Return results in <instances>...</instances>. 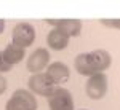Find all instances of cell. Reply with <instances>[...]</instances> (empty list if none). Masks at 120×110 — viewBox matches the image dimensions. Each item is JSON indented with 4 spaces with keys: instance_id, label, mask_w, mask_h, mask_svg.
I'll return each instance as SVG.
<instances>
[{
    "instance_id": "cell-3",
    "label": "cell",
    "mask_w": 120,
    "mask_h": 110,
    "mask_svg": "<svg viewBox=\"0 0 120 110\" xmlns=\"http://www.w3.org/2000/svg\"><path fill=\"white\" fill-rule=\"evenodd\" d=\"M27 88H29V91L34 92V94L43 96V97H50V96L55 92V89L58 86L46 77L45 72H40V73H34V75L29 78Z\"/></svg>"
},
{
    "instance_id": "cell-9",
    "label": "cell",
    "mask_w": 120,
    "mask_h": 110,
    "mask_svg": "<svg viewBox=\"0 0 120 110\" xmlns=\"http://www.w3.org/2000/svg\"><path fill=\"white\" fill-rule=\"evenodd\" d=\"M48 24H53L55 27L61 29L69 37H75L82 30V21L80 19H46Z\"/></svg>"
},
{
    "instance_id": "cell-10",
    "label": "cell",
    "mask_w": 120,
    "mask_h": 110,
    "mask_svg": "<svg viewBox=\"0 0 120 110\" xmlns=\"http://www.w3.org/2000/svg\"><path fill=\"white\" fill-rule=\"evenodd\" d=\"M69 38L71 37L67 34H64L61 29L55 27L46 34V45L51 50H55V51H61V50H64L66 46L69 45Z\"/></svg>"
},
{
    "instance_id": "cell-11",
    "label": "cell",
    "mask_w": 120,
    "mask_h": 110,
    "mask_svg": "<svg viewBox=\"0 0 120 110\" xmlns=\"http://www.w3.org/2000/svg\"><path fill=\"white\" fill-rule=\"evenodd\" d=\"M2 53H3V57L7 59V62L11 65L18 64L24 59V48L15 45V43H8Z\"/></svg>"
},
{
    "instance_id": "cell-6",
    "label": "cell",
    "mask_w": 120,
    "mask_h": 110,
    "mask_svg": "<svg viewBox=\"0 0 120 110\" xmlns=\"http://www.w3.org/2000/svg\"><path fill=\"white\" fill-rule=\"evenodd\" d=\"M50 110H74V99L71 92L64 88H56L55 92L48 97Z\"/></svg>"
},
{
    "instance_id": "cell-12",
    "label": "cell",
    "mask_w": 120,
    "mask_h": 110,
    "mask_svg": "<svg viewBox=\"0 0 120 110\" xmlns=\"http://www.w3.org/2000/svg\"><path fill=\"white\" fill-rule=\"evenodd\" d=\"M101 24L111 29H119L120 30V19H101Z\"/></svg>"
},
{
    "instance_id": "cell-4",
    "label": "cell",
    "mask_w": 120,
    "mask_h": 110,
    "mask_svg": "<svg viewBox=\"0 0 120 110\" xmlns=\"http://www.w3.org/2000/svg\"><path fill=\"white\" fill-rule=\"evenodd\" d=\"M106 92H107V77L104 75V72L88 77V80L85 83V94L90 99L99 101L106 96Z\"/></svg>"
},
{
    "instance_id": "cell-2",
    "label": "cell",
    "mask_w": 120,
    "mask_h": 110,
    "mask_svg": "<svg viewBox=\"0 0 120 110\" xmlns=\"http://www.w3.org/2000/svg\"><path fill=\"white\" fill-rule=\"evenodd\" d=\"M5 110H37L35 96L29 89H16L8 99Z\"/></svg>"
},
{
    "instance_id": "cell-5",
    "label": "cell",
    "mask_w": 120,
    "mask_h": 110,
    "mask_svg": "<svg viewBox=\"0 0 120 110\" xmlns=\"http://www.w3.org/2000/svg\"><path fill=\"white\" fill-rule=\"evenodd\" d=\"M11 38H13L11 43L21 46V48H27L35 40V29L32 27V24H29V22H19L13 29Z\"/></svg>"
},
{
    "instance_id": "cell-7",
    "label": "cell",
    "mask_w": 120,
    "mask_h": 110,
    "mask_svg": "<svg viewBox=\"0 0 120 110\" xmlns=\"http://www.w3.org/2000/svg\"><path fill=\"white\" fill-rule=\"evenodd\" d=\"M27 70L32 73H40L50 65V51L45 48H37L27 57Z\"/></svg>"
},
{
    "instance_id": "cell-16",
    "label": "cell",
    "mask_w": 120,
    "mask_h": 110,
    "mask_svg": "<svg viewBox=\"0 0 120 110\" xmlns=\"http://www.w3.org/2000/svg\"><path fill=\"white\" fill-rule=\"evenodd\" d=\"M82 110H85V109H82Z\"/></svg>"
},
{
    "instance_id": "cell-8",
    "label": "cell",
    "mask_w": 120,
    "mask_h": 110,
    "mask_svg": "<svg viewBox=\"0 0 120 110\" xmlns=\"http://www.w3.org/2000/svg\"><path fill=\"white\" fill-rule=\"evenodd\" d=\"M46 77L55 83V85H63L69 80V67L64 64V62H51V64L46 67Z\"/></svg>"
},
{
    "instance_id": "cell-1",
    "label": "cell",
    "mask_w": 120,
    "mask_h": 110,
    "mask_svg": "<svg viewBox=\"0 0 120 110\" xmlns=\"http://www.w3.org/2000/svg\"><path fill=\"white\" fill-rule=\"evenodd\" d=\"M111 62H112V57L106 50H93L90 53L79 54L74 61V65H75V70L80 75L91 77L94 73H101L106 69H109Z\"/></svg>"
},
{
    "instance_id": "cell-13",
    "label": "cell",
    "mask_w": 120,
    "mask_h": 110,
    "mask_svg": "<svg viewBox=\"0 0 120 110\" xmlns=\"http://www.w3.org/2000/svg\"><path fill=\"white\" fill-rule=\"evenodd\" d=\"M11 67H13V65H11V64H8V62H7V59L3 57V53L0 51V73L10 72V70H11Z\"/></svg>"
},
{
    "instance_id": "cell-14",
    "label": "cell",
    "mask_w": 120,
    "mask_h": 110,
    "mask_svg": "<svg viewBox=\"0 0 120 110\" xmlns=\"http://www.w3.org/2000/svg\"><path fill=\"white\" fill-rule=\"evenodd\" d=\"M7 91V78L3 75H0V96Z\"/></svg>"
},
{
    "instance_id": "cell-15",
    "label": "cell",
    "mask_w": 120,
    "mask_h": 110,
    "mask_svg": "<svg viewBox=\"0 0 120 110\" xmlns=\"http://www.w3.org/2000/svg\"><path fill=\"white\" fill-rule=\"evenodd\" d=\"M3 29H5V21H3V19H0V34L3 32Z\"/></svg>"
}]
</instances>
